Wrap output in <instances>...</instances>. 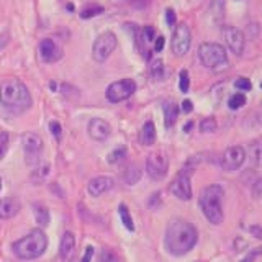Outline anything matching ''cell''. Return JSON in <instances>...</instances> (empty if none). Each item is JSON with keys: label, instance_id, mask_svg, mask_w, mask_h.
<instances>
[{"label": "cell", "instance_id": "1", "mask_svg": "<svg viewBox=\"0 0 262 262\" xmlns=\"http://www.w3.org/2000/svg\"><path fill=\"white\" fill-rule=\"evenodd\" d=\"M196 241H199V231L190 221L182 218L169 221L166 228V237H164V244H166L169 254L177 257L185 256L195 248Z\"/></svg>", "mask_w": 262, "mask_h": 262}, {"label": "cell", "instance_id": "2", "mask_svg": "<svg viewBox=\"0 0 262 262\" xmlns=\"http://www.w3.org/2000/svg\"><path fill=\"white\" fill-rule=\"evenodd\" d=\"M0 103L12 113H23L31 106L28 87L20 79L8 77L0 84Z\"/></svg>", "mask_w": 262, "mask_h": 262}, {"label": "cell", "instance_id": "3", "mask_svg": "<svg viewBox=\"0 0 262 262\" xmlns=\"http://www.w3.org/2000/svg\"><path fill=\"white\" fill-rule=\"evenodd\" d=\"M223 196H225V190H223V187L218 184L205 187L200 193V200H199L200 208L203 211L205 218L215 226L223 223V218H225Z\"/></svg>", "mask_w": 262, "mask_h": 262}, {"label": "cell", "instance_id": "4", "mask_svg": "<svg viewBox=\"0 0 262 262\" xmlns=\"http://www.w3.org/2000/svg\"><path fill=\"white\" fill-rule=\"evenodd\" d=\"M13 252L15 256L21 260H33L38 259L45 254L48 248V237L43 229H33L21 239L13 243Z\"/></svg>", "mask_w": 262, "mask_h": 262}, {"label": "cell", "instance_id": "5", "mask_svg": "<svg viewBox=\"0 0 262 262\" xmlns=\"http://www.w3.org/2000/svg\"><path fill=\"white\" fill-rule=\"evenodd\" d=\"M199 57L205 68L213 72H221L229 66L226 49L218 43H202L199 48Z\"/></svg>", "mask_w": 262, "mask_h": 262}, {"label": "cell", "instance_id": "6", "mask_svg": "<svg viewBox=\"0 0 262 262\" xmlns=\"http://www.w3.org/2000/svg\"><path fill=\"white\" fill-rule=\"evenodd\" d=\"M193 170H195V164H192V161L185 164V166L182 167V170L179 172L177 177L172 180V184L169 187V190L170 193L177 196L179 200H190L192 199V184H190V177L193 174Z\"/></svg>", "mask_w": 262, "mask_h": 262}, {"label": "cell", "instance_id": "7", "mask_svg": "<svg viewBox=\"0 0 262 262\" xmlns=\"http://www.w3.org/2000/svg\"><path fill=\"white\" fill-rule=\"evenodd\" d=\"M117 48V36L112 31H105L102 35H98L97 39L92 45V57L97 62H105L108 59V56Z\"/></svg>", "mask_w": 262, "mask_h": 262}, {"label": "cell", "instance_id": "8", "mask_svg": "<svg viewBox=\"0 0 262 262\" xmlns=\"http://www.w3.org/2000/svg\"><path fill=\"white\" fill-rule=\"evenodd\" d=\"M167 169H169V159H167L166 152L156 151L147 156L146 172L152 180H162L167 176Z\"/></svg>", "mask_w": 262, "mask_h": 262}, {"label": "cell", "instance_id": "9", "mask_svg": "<svg viewBox=\"0 0 262 262\" xmlns=\"http://www.w3.org/2000/svg\"><path fill=\"white\" fill-rule=\"evenodd\" d=\"M135 90H136L135 80L121 79V80H117V82H113V84H110L108 89H106L105 95H106V100L108 102L118 103V102H123V100H126V98H129L135 94Z\"/></svg>", "mask_w": 262, "mask_h": 262}, {"label": "cell", "instance_id": "10", "mask_svg": "<svg viewBox=\"0 0 262 262\" xmlns=\"http://www.w3.org/2000/svg\"><path fill=\"white\" fill-rule=\"evenodd\" d=\"M190 43H192V35H190V28H188L187 23H180L176 27L174 35H172V53H174L177 57H182L187 54V51L190 49Z\"/></svg>", "mask_w": 262, "mask_h": 262}, {"label": "cell", "instance_id": "11", "mask_svg": "<svg viewBox=\"0 0 262 262\" xmlns=\"http://www.w3.org/2000/svg\"><path fill=\"white\" fill-rule=\"evenodd\" d=\"M21 144L25 149V158L30 166L39 162L41 152H43V139L36 133H25L21 138Z\"/></svg>", "mask_w": 262, "mask_h": 262}, {"label": "cell", "instance_id": "12", "mask_svg": "<svg viewBox=\"0 0 262 262\" xmlns=\"http://www.w3.org/2000/svg\"><path fill=\"white\" fill-rule=\"evenodd\" d=\"M246 161V151L243 146H231L221 156V167L226 172H234L239 169Z\"/></svg>", "mask_w": 262, "mask_h": 262}, {"label": "cell", "instance_id": "13", "mask_svg": "<svg viewBox=\"0 0 262 262\" xmlns=\"http://www.w3.org/2000/svg\"><path fill=\"white\" fill-rule=\"evenodd\" d=\"M223 38L226 41V46L229 48V51L236 56H241L244 51V45L246 39L241 30H237L236 27H231V25H226L223 28Z\"/></svg>", "mask_w": 262, "mask_h": 262}, {"label": "cell", "instance_id": "14", "mask_svg": "<svg viewBox=\"0 0 262 262\" xmlns=\"http://www.w3.org/2000/svg\"><path fill=\"white\" fill-rule=\"evenodd\" d=\"M39 57L43 62H56L62 57V49L56 45V41L46 38L39 43Z\"/></svg>", "mask_w": 262, "mask_h": 262}, {"label": "cell", "instance_id": "15", "mask_svg": "<svg viewBox=\"0 0 262 262\" xmlns=\"http://www.w3.org/2000/svg\"><path fill=\"white\" fill-rule=\"evenodd\" d=\"M89 136L94 139V141H105L106 138L110 136L112 128L103 118H92L87 125Z\"/></svg>", "mask_w": 262, "mask_h": 262}, {"label": "cell", "instance_id": "16", "mask_svg": "<svg viewBox=\"0 0 262 262\" xmlns=\"http://www.w3.org/2000/svg\"><path fill=\"white\" fill-rule=\"evenodd\" d=\"M113 185H115L113 177H108V176H98V177H95V179L90 180L89 185H87V190H89V193L92 195V196H100L102 193L112 190Z\"/></svg>", "mask_w": 262, "mask_h": 262}, {"label": "cell", "instance_id": "17", "mask_svg": "<svg viewBox=\"0 0 262 262\" xmlns=\"http://www.w3.org/2000/svg\"><path fill=\"white\" fill-rule=\"evenodd\" d=\"M20 211V202L8 196V199L0 200V220H10Z\"/></svg>", "mask_w": 262, "mask_h": 262}, {"label": "cell", "instance_id": "18", "mask_svg": "<svg viewBox=\"0 0 262 262\" xmlns=\"http://www.w3.org/2000/svg\"><path fill=\"white\" fill-rule=\"evenodd\" d=\"M74 249H76V237H74L72 233L66 231L61 237V244H59V256L61 259H69L72 254H74Z\"/></svg>", "mask_w": 262, "mask_h": 262}, {"label": "cell", "instance_id": "19", "mask_svg": "<svg viewBox=\"0 0 262 262\" xmlns=\"http://www.w3.org/2000/svg\"><path fill=\"white\" fill-rule=\"evenodd\" d=\"M139 141H141L143 146H152L156 141V126L151 120H147L143 128H141V133H139Z\"/></svg>", "mask_w": 262, "mask_h": 262}, {"label": "cell", "instance_id": "20", "mask_svg": "<svg viewBox=\"0 0 262 262\" xmlns=\"http://www.w3.org/2000/svg\"><path fill=\"white\" fill-rule=\"evenodd\" d=\"M177 117H179V106L176 102H166L164 105V123H166V126L170 128L174 126V123L177 121Z\"/></svg>", "mask_w": 262, "mask_h": 262}, {"label": "cell", "instance_id": "21", "mask_svg": "<svg viewBox=\"0 0 262 262\" xmlns=\"http://www.w3.org/2000/svg\"><path fill=\"white\" fill-rule=\"evenodd\" d=\"M33 213H35V220L39 226H48L49 225V210L41 203L33 205Z\"/></svg>", "mask_w": 262, "mask_h": 262}, {"label": "cell", "instance_id": "22", "mask_svg": "<svg viewBox=\"0 0 262 262\" xmlns=\"http://www.w3.org/2000/svg\"><path fill=\"white\" fill-rule=\"evenodd\" d=\"M123 179H125V182L128 185H135L139 182V179H141V169H139L136 164H131V166L126 167L125 174H123Z\"/></svg>", "mask_w": 262, "mask_h": 262}, {"label": "cell", "instance_id": "23", "mask_svg": "<svg viewBox=\"0 0 262 262\" xmlns=\"http://www.w3.org/2000/svg\"><path fill=\"white\" fill-rule=\"evenodd\" d=\"M210 15L213 21L220 23L223 20V15H225V0H211L210 4Z\"/></svg>", "mask_w": 262, "mask_h": 262}, {"label": "cell", "instance_id": "24", "mask_svg": "<svg viewBox=\"0 0 262 262\" xmlns=\"http://www.w3.org/2000/svg\"><path fill=\"white\" fill-rule=\"evenodd\" d=\"M118 215L121 218V223L125 226L128 231H135V223H133V218H131V213L128 210V207L125 203H121L118 207Z\"/></svg>", "mask_w": 262, "mask_h": 262}, {"label": "cell", "instance_id": "25", "mask_svg": "<svg viewBox=\"0 0 262 262\" xmlns=\"http://www.w3.org/2000/svg\"><path fill=\"white\" fill-rule=\"evenodd\" d=\"M100 13H103V7L102 5L89 4V5H85L84 8H82L79 15H80L82 20H89V18H94V16L100 15Z\"/></svg>", "mask_w": 262, "mask_h": 262}, {"label": "cell", "instance_id": "26", "mask_svg": "<svg viewBox=\"0 0 262 262\" xmlns=\"http://www.w3.org/2000/svg\"><path fill=\"white\" fill-rule=\"evenodd\" d=\"M154 39H156V30H154V27H151V25H147V27H144L141 30V35H139V39H138L139 48H141V45L152 43Z\"/></svg>", "mask_w": 262, "mask_h": 262}, {"label": "cell", "instance_id": "27", "mask_svg": "<svg viewBox=\"0 0 262 262\" xmlns=\"http://www.w3.org/2000/svg\"><path fill=\"white\" fill-rule=\"evenodd\" d=\"M48 174H49V166L48 164H43V166H38L35 170L31 172V180L38 185L48 177Z\"/></svg>", "mask_w": 262, "mask_h": 262}, {"label": "cell", "instance_id": "28", "mask_svg": "<svg viewBox=\"0 0 262 262\" xmlns=\"http://www.w3.org/2000/svg\"><path fill=\"white\" fill-rule=\"evenodd\" d=\"M149 72L156 80L164 79V62L161 59H154L149 66Z\"/></svg>", "mask_w": 262, "mask_h": 262}, {"label": "cell", "instance_id": "29", "mask_svg": "<svg viewBox=\"0 0 262 262\" xmlns=\"http://www.w3.org/2000/svg\"><path fill=\"white\" fill-rule=\"evenodd\" d=\"M244 105H246V95L244 94H234L228 100V106L231 110H239V108H243Z\"/></svg>", "mask_w": 262, "mask_h": 262}, {"label": "cell", "instance_id": "30", "mask_svg": "<svg viewBox=\"0 0 262 262\" xmlns=\"http://www.w3.org/2000/svg\"><path fill=\"white\" fill-rule=\"evenodd\" d=\"M216 128H218V123H216L215 118H211V117L210 118H203L200 121V131H202V133H215Z\"/></svg>", "mask_w": 262, "mask_h": 262}, {"label": "cell", "instance_id": "31", "mask_svg": "<svg viewBox=\"0 0 262 262\" xmlns=\"http://www.w3.org/2000/svg\"><path fill=\"white\" fill-rule=\"evenodd\" d=\"M251 159L254 162V166H260L262 164V144H257V143L251 144Z\"/></svg>", "mask_w": 262, "mask_h": 262}, {"label": "cell", "instance_id": "32", "mask_svg": "<svg viewBox=\"0 0 262 262\" xmlns=\"http://www.w3.org/2000/svg\"><path fill=\"white\" fill-rule=\"evenodd\" d=\"M179 77H180V80H179L180 92L187 94L188 89H190V77H188V72L185 69H182V71H180V74H179Z\"/></svg>", "mask_w": 262, "mask_h": 262}, {"label": "cell", "instance_id": "33", "mask_svg": "<svg viewBox=\"0 0 262 262\" xmlns=\"http://www.w3.org/2000/svg\"><path fill=\"white\" fill-rule=\"evenodd\" d=\"M8 144H10V136H8L7 131H0V159L7 154Z\"/></svg>", "mask_w": 262, "mask_h": 262}, {"label": "cell", "instance_id": "34", "mask_svg": "<svg viewBox=\"0 0 262 262\" xmlns=\"http://www.w3.org/2000/svg\"><path fill=\"white\" fill-rule=\"evenodd\" d=\"M125 154H126V147H117L113 152H110L108 154V158H106V161H108L110 164H115V162H118V161H121L123 158H125Z\"/></svg>", "mask_w": 262, "mask_h": 262}, {"label": "cell", "instance_id": "35", "mask_svg": "<svg viewBox=\"0 0 262 262\" xmlns=\"http://www.w3.org/2000/svg\"><path fill=\"white\" fill-rule=\"evenodd\" d=\"M100 260L102 262H120V257L112 249H103L100 254Z\"/></svg>", "mask_w": 262, "mask_h": 262}, {"label": "cell", "instance_id": "36", "mask_svg": "<svg viewBox=\"0 0 262 262\" xmlns=\"http://www.w3.org/2000/svg\"><path fill=\"white\" fill-rule=\"evenodd\" d=\"M94 254H95L94 246H87L85 251H84V256L79 257V259H76V260H72V262H92Z\"/></svg>", "mask_w": 262, "mask_h": 262}, {"label": "cell", "instance_id": "37", "mask_svg": "<svg viewBox=\"0 0 262 262\" xmlns=\"http://www.w3.org/2000/svg\"><path fill=\"white\" fill-rule=\"evenodd\" d=\"M234 87H236V89H239V90H244V92H248V90L252 89V84H251V80H249V79L239 77V79H236Z\"/></svg>", "mask_w": 262, "mask_h": 262}, {"label": "cell", "instance_id": "38", "mask_svg": "<svg viewBox=\"0 0 262 262\" xmlns=\"http://www.w3.org/2000/svg\"><path fill=\"white\" fill-rule=\"evenodd\" d=\"M49 129H51V135L59 141L61 136H62V126H61V123H57V121H51L49 123Z\"/></svg>", "mask_w": 262, "mask_h": 262}, {"label": "cell", "instance_id": "39", "mask_svg": "<svg viewBox=\"0 0 262 262\" xmlns=\"http://www.w3.org/2000/svg\"><path fill=\"white\" fill-rule=\"evenodd\" d=\"M252 195L254 199H260L262 196V177H259L252 185Z\"/></svg>", "mask_w": 262, "mask_h": 262}, {"label": "cell", "instance_id": "40", "mask_svg": "<svg viewBox=\"0 0 262 262\" xmlns=\"http://www.w3.org/2000/svg\"><path fill=\"white\" fill-rule=\"evenodd\" d=\"M166 21H167L169 27H174L176 25V12L172 10V8H167L166 10Z\"/></svg>", "mask_w": 262, "mask_h": 262}, {"label": "cell", "instance_id": "41", "mask_svg": "<svg viewBox=\"0 0 262 262\" xmlns=\"http://www.w3.org/2000/svg\"><path fill=\"white\" fill-rule=\"evenodd\" d=\"M164 45H166V39H164V36H158L154 39V51L156 53H161L164 49Z\"/></svg>", "mask_w": 262, "mask_h": 262}, {"label": "cell", "instance_id": "42", "mask_svg": "<svg viewBox=\"0 0 262 262\" xmlns=\"http://www.w3.org/2000/svg\"><path fill=\"white\" fill-rule=\"evenodd\" d=\"M260 252H262V249H254V251H251V252L248 254V256H246L241 262H254V259H256Z\"/></svg>", "mask_w": 262, "mask_h": 262}, {"label": "cell", "instance_id": "43", "mask_svg": "<svg viewBox=\"0 0 262 262\" xmlns=\"http://www.w3.org/2000/svg\"><path fill=\"white\" fill-rule=\"evenodd\" d=\"M249 233H251L254 237H257V239L262 241V228H260V226H251V228H249Z\"/></svg>", "mask_w": 262, "mask_h": 262}, {"label": "cell", "instance_id": "44", "mask_svg": "<svg viewBox=\"0 0 262 262\" xmlns=\"http://www.w3.org/2000/svg\"><path fill=\"white\" fill-rule=\"evenodd\" d=\"M159 202H161V193H159V192H156V193H152L151 200H149V207H151V208H156V207L159 205Z\"/></svg>", "mask_w": 262, "mask_h": 262}, {"label": "cell", "instance_id": "45", "mask_svg": "<svg viewBox=\"0 0 262 262\" xmlns=\"http://www.w3.org/2000/svg\"><path fill=\"white\" fill-rule=\"evenodd\" d=\"M193 110V103L190 100H184L182 102V112L184 113H190Z\"/></svg>", "mask_w": 262, "mask_h": 262}, {"label": "cell", "instance_id": "46", "mask_svg": "<svg viewBox=\"0 0 262 262\" xmlns=\"http://www.w3.org/2000/svg\"><path fill=\"white\" fill-rule=\"evenodd\" d=\"M190 128H192V123H188V125H185V128H184V129H185V131H188Z\"/></svg>", "mask_w": 262, "mask_h": 262}, {"label": "cell", "instance_id": "47", "mask_svg": "<svg viewBox=\"0 0 262 262\" xmlns=\"http://www.w3.org/2000/svg\"><path fill=\"white\" fill-rule=\"evenodd\" d=\"M0 190H2V182H0Z\"/></svg>", "mask_w": 262, "mask_h": 262}, {"label": "cell", "instance_id": "48", "mask_svg": "<svg viewBox=\"0 0 262 262\" xmlns=\"http://www.w3.org/2000/svg\"><path fill=\"white\" fill-rule=\"evenodd\" d=\"M260 89H262V82H260Z\"/></svg>", "mask_w": 262, "mask_h": 262}]
</instances>
